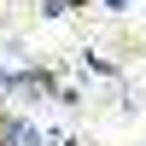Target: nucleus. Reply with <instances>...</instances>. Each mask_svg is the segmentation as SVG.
Segmentation results:
<instances>
[{"label": "nucleus", "mask_w": 146, "mask_h": 146, "mask_svg": "<svg viewBox=\"0 0 146 146\" xmlns=\"http://www.w3.org/2000/svg\"><path fill=\"white\" fill-rule=\"evenodd\" d=\"M82 70H100V76H117V64H105L100 53H82Z\"/></svg>", "instance_id": "f257e3e1"}, {"label": "nucleus", "mask_w": 146, "mask_h": 146, "mask_svg": "<svg viewBox=\"0 0 146 146\" xmlns=\"http://www.w3.org/2000/svg\"><path fill=\"white\" fill-rule=\"evenodd\" d=\"M123 6H129V0H105V12H123Z\"/></svg>", "instance_id": "f03ea898"}]
</instances>
